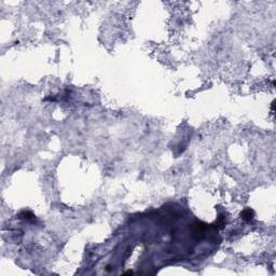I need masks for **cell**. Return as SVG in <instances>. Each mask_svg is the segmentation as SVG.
Returning a JSON list of instances; mask_svg holds the SVG:
<instances>
[{"label":"cell","mask_w":276,"mask_h":276,"mask_svg":"<svg viewBox=\"0 0 276 276\" xmlns=\"http://www.w3.org/2000/svg\"><path fill=\"white\" fill-rule=\"evenodd\" d=\"M242 218L244 220H246V221H249V220H251L253 218V212L250 208H247V209H245L242 212Z\"/></svg>","instance_id":"obj_1"}]
</instances>
